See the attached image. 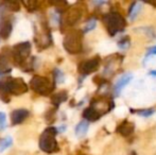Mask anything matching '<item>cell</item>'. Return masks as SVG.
Wrapping results in <instances>:
<instances>
[{
  "label": "cell",
  "mask_w": 156,
  "mask_h": 155,
  "mask_svg": "<svg viewBox=\"0 0 156 155\" xmlns=\"http://www.w3.org/2000/svg\"><path fill=\"white\" fill-rule=\"evenodd\" d=\"M56 134H58V130L56 128L50 126L47 128L43 132L39 138V148L43 152L48 154H51L55 152L58 149V141H56Z\"/></svg>",
  "instance_id": "cell-2"
},
{
  "label": "cell",
  "mask_w": 156,
  "mask_h": 155,
  "mask_svg": "<svg viewBox=\"0 0 156 155\" xmlns=\"http://www.w3.org/2000/svg\"><path fill=\"white\" fill-rule=\"evenodd\" d=\"M34 39L36 41L37 46L39 48H45L49 47L52 43V38L51 35H50V32L49 31H45V30H41L39 32H36L34 36Z\"/></svg>",
  "instance_id": "cell-10"
},
{
  "label": "cell",
  "mask_w": 156,
  "mask_h": 155,
  "mask_svg": "<svg viewBox=\"0 0 156 155\" xmlns=\"http://www.w3.org/2000/svg\"><path fill=\"white\" fill-rule=\"evenodd\" d=\"M12 32V23L9 18H4L0 23V38L8 39Z\"/></svg>",
  "instance_id": "cell-13"
},
{
  "label": "cell",
  "mask_w": 156,
  "mask_h": 155,
  "mask_svg": "<svg viewBox=\"0 0 156 155\" xmlns=\"http://www.w3.org/2000/svg\"><path fill=\"white\" fill-rule=\"evenodd\" d=\"M12 143H13V138L11 136H6L4 138H2L0 140V153L5 151L6 149H9L12 146Z\"/></svg>",
  "instance_id": "cell-19"
},
{
  "label": "cell",
  "mask_w": 156,
  "mask_h": 155,
  "mask_svg": "<svg viewBox=\"0 0 156 155\" xmlns=\"http://www.w3.org/2000/svg\"><path fill=\"white\" fill-rule=\"evenodd\" d=\"M101 116H102V115L97 110H94V107H91V106L87 107L86 110L84 111V113H83V117L86 120L91 121V122H94V121H97V120H99L101 118Z\"/></svg>",
  "instance_id": "cell-15"
},
{
  "label": "cell",
  "mask_w": 156,
  "mask_h": 155,
  "mask_svg": "<svg viewBox=\"0 0 156 155\" xmlns=\"http://www.w3.org/2000/svg\"><path fill=\"white\" fill-rule=\"evenodd\" d=\"M134 130H135V125H134L133 122H129V120L122 121L117 128V132L123 137L131 136L134 133Z\"/></svg>",
  "instance_id": "cell-11"
},
{
  "label": "cell",
  "mask_w": 156,
  "mask_h": 155,
  "mask_svg": "<svg viewBox=\"0 0 156 155\" xmlns=\"http://www.w3.org/2000/svg\"><path fill=\"white\" fill-rule=\"evenodd\" d=\"M23 4H25L27 8H29L30 10H33V9L36 6V2H34V1L33 2H23Z\"/></svg>",
  "instance_id": "cell-27"
},
{
  "label": "cell",
  "mask_w": 156,
  "mask_h": 155,
  "mask_svg": "<svg viewBox=\"0 0 156 155\" xmlns=\"http://www.w3.org/2000/svg\"><path fill=\"white\" fill-rule=\"evenodd\" d=\"M141 8H142V3H140V2H134V3L132 4L129 10V17L131 20H133V21L135 20L136 17L138 16V14H139L140 11H141Z\"/></svg>",
  "instance_id": "cell-17"
},
{
  "label": "cell",
  "mask_w": 156,
  "mask_h": 155,
  "mask_svg": "<svg viewBox=\"0 0 156 155\" xmlns=\"http://www.w3.org/2000/svg\"><path fill=\"white\" fill-rule=\"evenodd\" d=\"M54 79H55V82L56 83H63L64 81H65V77H64V73L62 70H60V69H55V71H54Z\"/></svg>",
  "instance_id": "cell-23"
},
{
  "label": "cell",
  "mask_w": 156,
  "mask_h": 155,
  "mask_svg": "<svg viewBox=\"0 0 156 155\" xmlns=\"http://www.w3.org/2000/svg\"><path fill=\"white\" fill-rule=\"evenodd\" d=\"M88 128H89V124L88 122L86 121V120H82L81 122H79L78 124H76V135L78 137H84L85 135L87 134V132H88Z\"/></svg>",
  "instance_id": "cell-16"
},
{
  "label": "cell",
  "mask_w": 156,
  "mask_h": 155,
  "mask_svg": "<svg viewBox=\"0 0 156 155\" xmlns=\"http://www.w3.org/2000/svg\"><path fill=\"white\" fill-rule=\"evenodd\" d=\"M12 67L10 64L9 56L4 53L0 54V75H5V73L11 72Z\"/></svg>",
  "instance_id": "cell-14"
},
{
  "label": "cell",
  "mask_w": 156,
  "mask_h": 155,
  "mask_svg": "<svg viewBox=\"0 0 156 155\" xmlns=\"http://www.w3.org/2000/svg\"><path fill=\"white\" fill-rule=\"evenodd\" d=\"M30 85H31L32 89L36 91L37 93L41 96H47L52 93L54 86L53 83L49 80V79L45 77H41V76H35L30 81Z\"/></svg>",
  "instance_id": "cell-5"
},
{
  "label": "cell",
  "mask_w": 156,
  "mask_h": 155,
  "mask_svg": "<svg viewBox=\"0 0 156 155\" xmlns=\"http://www.w3.org/2000/svg\"><path fill=\"white\" fill-rule=\"evenodd\" d=\"M6 126V115L3 112H0V131L4 130Z\"/></svg>",
  "instance_id": "cell-25"
},
{
  "label": "cell",
  "mask_w": 156,
  "mask_h": 155,
  "mask_svg": "<svg viewBox=\"0 0 156 155\" xmlns=\"http://www.w3.org/2000/svg\"><path fill=\"white\" fill-rule=\"evenodd\" d=\"M132 80H133V73L126 72V73H124V75H122L121 77L116 81L115 85H114V96H115V97H119L122 89H123Z\"/></svg>",
  "instance_id": "cell-8"
},
{
  "label": "cell",
  "mask_w": 156,
  "mask_h": 155,
  "mask_svg": "<svg viewBox=\"0 0 156 155\" xmlns=\"http://www.w3.org/2000/svg\"><path fill=\"white\" fill-rule=\"evenodd\" d=\"M30 53H31V44L29 41H23L20 44H17L13 48V58L19 65H21L28 60Z\"/></svg>",
  "instance_id": "cell-6"
},
{
  "label": "cell",
  "mask_w": 156,
  "mask_h": 155,
  "mask_svg": "<svg viewBox=\"0 0 156 155\" xmlns=\"http://www.w3.org/2000/svg\"><path fill=\"white\" fill-rule=\"evenodd\" d=\"M6 6V9H9V10H12V11H19V3L18 2H6V3H4Z\"/></svg>",
  "instance_id": "cell-26"
},
{
  "label": "cell",
  "mask_w": 156,
  "mask_h": 155,
  "mask_svg": "<svg viewBox=\"0 0 156 155\" xmlns=\"http://www.w3.org/2000/svg\"><path fill=\"white\" fill-rule=\"evenodd\" d=\"M82 9L79 6H72L67 11L65 15V21L68 26H73L78 23L82 17Z\"/></svg>",
  "instance_id": "cell-9"
},
{
  "label": "cell",
  "mask_w": 156,
  "mask_h": 155,
  "mask_svg": "<svg viewBox=\"0 0 156 155\" xmlns=\"http://www.w3.org/2000/svg\"><path fill=\"white\" fill-rule=\"evenodd\" d=\"M83 34L81 31H71L64 38V48L67 52L71 54L80 53L83 49Z\"/></svg>",
  "instance_id": "cell-3"
},
{
  "label": "cell",
  "mask_w": 156,
  "mask_h": 155,
  "mask_svg": "<svg viewBox=\"0 0 156 155\" xmlns=\"http://www.w3.org/2000/svg\"><path fill=\"white\" fill-rule=\"evenodd\" d=\"M132 113H136V114H138L139 116H142V117H150L152 116L153 114L155 113V110L154 108H146V110H137V111H133L131 110Z\"/></svg>",
  "instance_id": "cell-20"
},
{
  "label": "cell",
  "mask_w": 156,
  "mask_h": 155,
  "mask_svg": "<svg viewBox=\"0 0 156 155\" xmlns=\"http://www.w3.org/2000/svg\"><path fill=\"white\" fill-rule=\"evenodd\" d=\"M150 4H152V5H154V6H156V2H152V3H150Z\"/></svg>",
  "instance_id": "cell-28"
},
{
  "label": "cell",
  "mask_w": 156,
  "mask_h": 155,
  "mask_svg": "<svg viewBox=\"0 0 156 155\" xmlns=\"http://www.w3.org/2000/svg\"><path fill=\"white\" fill-rule=\"evenodd\" d=\"M0 90L13 95H23L28 91V85L23 79H10L5 82H0Z\"/></svg>",
  "instance_id": "cell-4"
},
{
  "label": "cell",
  "mask_w": 156,
  "mask_h": 155,
  "mask_svg": "<svg viewBox=\"0 0 156 155\" xmlns=\"http://www.w3.org/2000/svg\"><path fill=\"white\" fill-rule=\"evenodd\" d=\"M152 55H156V46H152L148 49L146 53V56H144V64H146V62L148 61V58Z\"/></svg>",
  "instance_id": "cell-24"
},
{
  "label": "cell",
  "mask_w": 156,
  "mask_h": 155,
  "mask_svg": "<svg viewBox=\"0 0 156 155\" xmlns=\"http://www.w3.org/2000/svg\"><path fill=\"white\" fill-rule=\"evenodd\" d=\"M129 45H131V41H129V36H124L118 41V47L121 50H126L129 47Z\"/></svg>",
  "instance_id": "cell-22"
},
{
  "label": "cell",
  "mask_w": 156,
  "mask_h": 155,
  "mask_svg": "<svg viewBox=\"0 0 156 155\" xmlns=\"http://www.w3.org/2000/svg\"><path fill=\"white\" fill-rule=\"evenodd\" d=\"M99 66H100V58L94 56L81 63L79 65V71L82 76H87L98 70Z\"/></svg>",
  "instance_id": "cell-7"
},
{
  "label": "cell",
  "mask_w": 156,
  "mask_h": 155,
  "mask_svg": "<svg viewBox=\"0 0 156 155\" xmlns=\"http://www.w3.org/2000/svg\"><path fill=\"white\" fill-rule=\"evenodd\" d=\"M67 98H68L67 91L62 90V91H60V93H54V95L52 96L51 100H52V103H53L54 105L58 106L60 104H62L63 102H65L66 100H67Z\"/></svg>",
  "instance_id": "cell-18"
},
{
  "label": "cell",
  "mask_w": 156,
  "mask_h": 155,
  "mask_svg": "<svg viewBox=\"0 0 156 155\" xmlns=\"http://www.w3.org/2000/svg\"><path fill=\"white\" fill-rule=\"evenodd\" d=\"M97 26V20L94 18H91L89 19L88 21L86 23V25H85L84 29H83V33H88V32L93 31V30L96 28Z\"/></svg>",
  "instance_id": "cell-21"
},
{
  "label": "cell",
  "mask_w": 156,
  "mask_h": 155,
  "mask_svg": "<svg viewBox=\"0 0 156 155\" xmlns=\"http://www.w3.org/2000/svg\"><path fill=\"white\" fill-rule=\"evenodd\" d=\"M29 116V111L26 108H19V110L13 111L11 114V120L13 124H20L25 121Z\"/></svg>",
  "instance_id": "cell-12"
},
{
  "label": "cell",
  "mask_w": 156,
  "mask_h": 155,
  "mask_svg": "<svg viewBox=\"0 0 156 155\" xmlns=\"http://www.w3.org/2000/svg\"><path fill=\"white\" fill-rule=\"evenodd\" d=\"M103 23L105 25L107 32L111 36L123 32L126 27V21L124 17L117 11H111L103 16Z\"/></svg>",
  "instance_id": "cell-1"
}]
</instances>
